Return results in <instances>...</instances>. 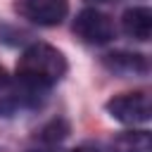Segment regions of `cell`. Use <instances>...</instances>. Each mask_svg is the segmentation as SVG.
Instances as JSON below:
<instances>
[{
    "mask_svg": "<svg viewBox=\"0 0 152 152\" xmlns=\"http://www.w3.org/2000/svg\"><path fill=\"white\" fill-rule=\"evenodd\" d=\"M64 74H66V57L48 43L28 45L17 62L19 86L33 93H43L52 88Z\"/></svg>",
    "mask_w": 152,
    "mask_h": 152,
    "instance_id": "cell-1",
    "label": "cell"
},
{
    "mask_svg": "<svg viewBox=\"0 0 152 152\" xmlns=\"http://www.w3.org/2000/svg\"><path fill=\"white\" fill-rule=\"evenodd\" d=\"M104 107H107L112 119H116L119 124H126V126L147 124L152 116V102H150V95L145 90L114 95Z\"/></svg>",
    "mask_w": 152,
    "mask_h": 152,
    "instance_id": "cell-2",
    "label": "cell"
},
{
    "mask_svg": "<svg viewBox=\"0 0 152 152\" xmlns=\"http://www.w3.org/2000/svg\"><path fill=\"white\" fill-rule=\"evenodd\" d=\"M74 33L78 40L88 43V45H104L114 38L116 28H114V21L109 14L95 10V7H86L76 14L74 24H71Z\"/></svg>",
    "mask_w": 152,
    "mask_h": 152,
    "instance_id": "cell-3",
    "label": "cell"
},
{
    "mask_svg": "<svg viewBox=\"0 0 152 152\" xmlns=\"http://www.w3.org/2000/svg\"><path fill=\"white\" fill-rule=\"evenodd\" d=\"M14 10L21 19L38 26H57L69 12V0H17Z\"/></svg>",
    "mask_w": 152,
    "mask_h": 152,
    "instance_id": "cell-4",
    "label": "cell"
},
{
    "mask_svg": "<svg viewBox=\"0 0 152 152\" xmlns=\"http://www.w3.org/2000/svg\"><path fill=\"white\" fill-rule=\"evenodd\" d=\"M102 64L116 74V76H147L150 71V64H147V57L140 55V52H126V50H119V52H109L102 57Z\"/></svg>",
    "mask_w": 152,
    "mask_h": 152,
    "instance_id": "cell-5",
    "label": "cell"
},
{
    "mask_svg": "<svg viewBox=\"0 0 152 152\" xmlns=\"http://www.w3.org/2000/svg\"><path fill=\"white\" fill-rule=\"evenodd\" d=\"M121 28L128 38L133 40H150L152 38V10L150 7H128L124 14H121Z\"/></svg>",
    "mask_w": 152,
    "mask_h": 152,
    "instance_id": "cell-6",
    "label": "cell"
},
{
    "mask_svg": "<svg viewBox=\"0 0 152 152\" xmlns=\"http://www.w3.org/2000/svg\"><path fill=\"white\" fill-rule=\"evenodd\" d=\"M112 150L114 152H152V135L145 128H140V131H135V128L121 131L112 140Z\"/></svg>",
    "mask_w": 152,
    "mask_h": 152,
    "instance_id": "cell-7",
    "label": "cell"
},
{
    "mask_svg": "<svg viewBox=\"0 0 152 152\" xmlns=\"http://www.w3.org/2000/svg\"><path fill=\"white\" fill-rule=\"evenodd\" d=\"M66 135H69V124L64 119H52L36 133V140L40 145H59Z\"/></svg>",
    "mask_w": 152,
    "mask_h": 152,
    "instance_id": "cell-8",
    "label": "cell"
},
{
    "mask_svg": "<svg viewBox=\"0 0 152 152\" xmlns=\"http://www.w3.org/2000/svg\"><path fill=\"white\" fill-rule=\"evenodd\" d=\"M26 152H62V150H57V145H40V147H31Z\"/></svg>",
    "mask_w": 152,
    "mask_h": 152,
    "instance_id": "cell-9",
    "label": "cell"
},
{
    "mask_svg": "<svg viewBox=\"0 0 152 152\" xmlns=\"http://www.w3.org/2000/svg\"><path fill=\"white\" fill-rule=\"evenodd\" d=\"M69 152H102V150H100V147H95V145H78V147L69 150Z\"/></svg>",
    "mask_w": 152,
    "mask_h": 152,
    "instance_id": "cell-10",
    "label": "cell"
},
{
    "mask_svg": "<svg viewBox=\"0 0 152 152\" xmlns=\"http://www.w3.org/2000/svg\"><path fill=\"white\" fill-rule=\"evenodd\" d=\"M7 81H10V78H7V71L0 66V88H5V86H7Z\"/></svg>",
    "mask_w": 152,
    "mask_h": 152,
    "instance_id": "cell-11",
    "label": "cell"
},
{
    "mask_svg": "<svg viewBox=\"0 0 152 152\" xmlns=\"http://www.w3.org/2000/svg\"><path fill=\"white\" fill-rule=\"evenodd\" d=\"M88 2H95L97 5V2H116V0H88Z\"/></svg>",
    "mask_w": 152,
    "mask_h": 152,
    "instance_id": "cell-12",
    "label": "cell"
}]
</instances>
